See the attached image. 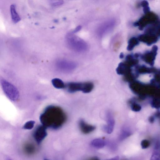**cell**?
I'll list each match as a JSON object with an SVG mask.
<instances>
[{"label": "cell", "mask_w": 160, "mask_h": 160, "mask_svg": "<svg viewBox=\"0 0 160 160\" xmlns=\"http://www.w3.org/2000/svg\"><path fill=\"white\" fill-rule=\"evenodd\" d=\"M40 119L42 125L46 128L57 130L65 123L67 117L61 108L51 105L47 107L44 110Z\"/></svg>", "instance_id": "1"}, {"label": "cell", "mask_w": 160, "mask_h": 160, "mask_svg": "<svg viewBox=\"0 0 160 160\" xmlns=\"http://www.w3.org/2000/svg\"><path fill=\"white\" fill-rule=\"evenodd\" d=\"M67 45L72 50L78 52H84L88 49L87 43L72 33L69 34L67 37Z\"/></svg>", "instance_id": "2"}, {"label": "cell", "mask_w": 160, "mask_h": 160, "mask_svg": "<svg viewBox=\"0 0 160 160\" xmlns=\"http://www.w3.org/2000/svg\"><path fill=\"white\" fill-rule=\"evenodd\" d=\"M65 86L68 91L70 93L81 91L84 93H88L92 90L94 85L93 84L90 82H70Z\"/></svg>", "instance_id": "3"}, {"label": "cell", "mask_w": 160, "mask_h": 160, "mask_svg": "<svg viewBox=\"0 0 160 160\" xmlns=\"http://www.w3.org/2000/svg\"><path fill=\"white\" fill-rule=\"evenodd\" d=\"M1 83L5 95L11 101H17L19 97V93L17 88L4 79H1Z\"/></svg>", "instance_id": "4"}, {"label": "cell", "mask_w": 160, "mask_h": 160, "mask_svg": "<svg viewBox=\"0 0 160 160\" xmlns=\"http://www.w3.org/2000/svg\"><path fill=\"white\" fill-rule=\"evenodd\" d=\"M158 17L156 14L150 12L142 16L140 19L134 24L135 27L138 26L139 29L142 30L148 25L153 24L156 22Z\"/></svg>", "instance_id": "5"}, {"label": "cell", "mask_w": 160, "mask_h": 160, "mask_svg": "<svg viewBox=\"0 0 160 160\" xmlns=\"http://www.w3.org/2000/svg\"><path fill=\"white\" fill-rule=\"evenodd\" d=\"M116 24L114 19L109 20L105 21L99 26L97 29V35L102 37L113 29Z\"/></svg>", "instance_id": "6"}, {"label": "cell", "mask_w": 160, "mask_h": 160, "mask_svg": "<svg viewBox=\"0 0 160 160\" xmlns=\"http://www.w3.org/2000/svg\"><path fill=\"white\" fill-rule=\"evenodd\" d=\"M158 47L156 46H153L151 51H148L141 55L142 59L146 63L151 65L154 64L156 55L157 54Z\"/></svg>", "instance_id": "7"}, {"label": "cell", "mask_w": 160, "mask_h": 160, "mask_svg": "<svg viewBox=\"0 0 160 160\" xmlns=\"http://www.w3.org/2000/svg\"><path fill=\"white\" fill-rule=\"evenodd\" d=\"M47 128L43 125L37 127L35 131L33 137L37 144L40 145L47 135Z\"/></svg>", "instance_id": "8"}, {"label": "cell", "mask_w": 160, "mask_h": 160, "mask_svg": "<svg viewBox=\"0 0 160 160\" xmlns=\"http://www.w3.org/2000/svg\"><path fill=\"white\" fill-rule=\"evenodd\" d=\"M56 65L59 70L67 72L72 71L76 67V64L74 62L63 59L57 61Z\"/></svg>", "instance_id": "9"}, {"label": "cell", "mask_w": 160, "mask_h": 160, "mask_svg": "<svg viewBox=\"0 0 160 160\" xmlns=\"http://www.w3.org/2000/svg\"><path fill=\"white\" fill-rule=\"evenodd\" d=\"M158 37L155 35L145 33L140 35L138 38L139 41L146 43L148 46H150L158 41Z\"/></svg>", "instance_id": "10"}, {"label": "cell", "mask_w": 160, "mask_h": 160, "mask_svg": "<svg viewBox=\"0 0 160 160\" xmlns=\"http://www.w3.org/2000/svg\"><path fill=\"white\" fill-rule=\"evenodd\" d=\"M106 117L107 125L104 126V129L107 133L110 134L112 133L114 130V119L112 114L109 111L107 112Z\"/></svg>", "instance_id": "11"}, {"label": "cell", "mask_w": 160, "mask_h": 160, "mask_svg": "<svg viewBox=\"0 0 160 160\" xmlns=\"http://www.w3.org/2000/svg\"><path fill=\"white\" fill-rule=\"evenodd\" d=\"M79 125L82 132L85 134L90 133L94 130L96 128L95 126L87 124L83 119L79 121Z\"/></svg>", "instance_id": "12"}, {"label": "cell", "mask_w": 160, "mask_h": 160, "mask_svg": "<svg viewBox=\"0 0 160 160\" xmlns=\"http://www.w3.org/2000/svg\"><path fill=\"white\" fill-rule=\"evenodd\" d=\"M10 11L11 17H12V20L13 22L14 23L19 22L21 19L17 11H16V7L15 5L13 4L11 5Z\"/></svg>", "instance_id": "13"}, {"label": "cell", "mask_w": 160, "mask_h": 160, "mask_svg": "<svg viewBox=\"0 0 160 160\" xmlns=\"http://www.w3.org/2000/svg\"><path fill=\"white\" fill-rule=\"evenodd\" d=\"M139 41L138 38L133 37L130 38L128 42V46L127 47V49L129 51L133 50L135 46L138 45Z\"/></svg>", "instance_id": "14"}, {"label": "cell", "mask_w": 160, "mask_h": 160, "mask_svg": "<svg viewBox=\"0 0 160 160\" xmlns=\"http://www.w3.org/2000/svg\"><path fill=\"white\" fill-rule=\"evenodd\" d=\"M106 144V141L101 139L94 140L91 142V145L93 146L98 148H103Z\"/></svg>", "instance_id": "15"}, {"label": "cell", "mask_w": 160, "mask_h": 160, "mask_svg": "<svg viewBox=\"0 0 160 160\" xmlns=\"http://www.w3.org/2000/svg\"><path fill=\"white\" fill-rule=\"evenodd\" d=\"M51 82L53 86L56 89H63L65 87L63 81L59 78L54 79L52 80Z\"/></svg>", "instance_id": "16"}, {"label": "cell", "mask_w": 160, "mask_h": 160, "mask_svg": "<svg viewBox=\"0 0 160 160\" xmlns=\"http://www.w3.org/2000/svg\"><path fill=\"white\" fill-rule=\"evenodd\" d=\"M35 123V121L30 120L26 123L23 126L25 130H30L33 128Z\"/></svg>", "instance_id": "17"}, {"label": "cell", "mask_w": 160, "mask_h": 160, "mask_svg": "<svg viewBox=\"0 0 160 160\" xmlns=\"http://www.w3.org/2000/svg\"><path fill=\"white\" fill-rule=\"evenodd\" d=\"M64 2L63 1H52L51 4L54 7H59L63 4Z\"/></svg>", "instance_id": "18"}, {"label": "cell", "mask_w": 160, "mask_h": 160, "mask_svg": "<svg viewBox=\"0 0 160 160\" xmlns=\"http://www.w3.org/2000/svg\"><path fill=\"white\" fill-rule=\"evenodd\" d=\"M129 135V133L125 129H123L121 132V133L120 135V140H123L125 138L127 137Z\"/></svg>", "instance_id": "19"}, {"label": "cell", "mask_w": 160, "mask_h": 160, "mask_svg": "<svg viewBox=\"0 0 160 160\" xmlns=\"http://www.w3.org/2000/svg\"><path fill=\"white\" fill-rule=\"evenodd\" d=\"M147 75H145L140 78V80L143 82L146 83L149 82L151 80L150 77Z\"/></svg>", "instance_id": "20"}, {"label": "cell", "mask_w": 160, "mask_h": 160, "mask_svg": "<svg viewBox=\"0 0 160 160\" xmlns=\"http://www.w3.org/2000/svg\"><path fill=\"white\" fill-rule=\"evenodd\" d=\"M150 146V143L146 140H143L141 142V146L142 148H146Z\"/></svg>", "instance_id": "21"}, {"label": "cell", "mask_w": 160, "mask_h": 160, "mask_svg": "<svg viewBox=\"0 0 160 160\" xmlns=\"http://www.w3.org/2000/svg\"><path fill=\"white\" fill-rule=\"evenodd\" d=\"M151 160H160L158 151H154Z\"/></svg>", "instance_id": "22"}, {"label": "cell", "mask_w": 160, "mask_h": 160, "mask_svg": "<svg viewBox=\"0 0 160 160\" xmlns=\"http://www.w3.org/2000/svg\"><path fill=\"white\" fill-rule=\"evenodd\" d=\"M138 126L139 128L142 129L146 126V124L145 122L143 120H140L139 121L138 123Z\"/></svg>", "instance_id": "23"}, {"label": "cell", "mask_w": 160, "mask_h": 160, "mask_svg": "<svg viewBox=\"0 0 160 160\" xmlns=\"http://www.w3.org/2000/svg\"><path fill=\"white\" fill-rule=\"evenodd\" d=\"M148 2L146 1H143L141 3V5L143 8L148 7Z\"/></svg>", "instance_id": "24"}, {"label": "cell", "mask_w": 160, "mask_h": 160, "mask_svg": "<svg viewBox=\"0 0 160 160\" xmlns=\"http://www.w3.org/2000/svg\"><path fill=\"white\" fill-rule=\"evenodd\" d=\"M150 8L149 7H147L143 8V12L146 14L150 12Z\"/></svg>", "instance_id": "25"}, {"label": "cell", "mask_w": 160, "mask_h": 160, "mask_svg": "<svg viewBox=\"0 0 160 160\" xmlns=\"http://www.w3.org/2000/svg\"><path fill=\"white\" fill-rule=\"evenodd\" d=\"M81 26H79L77 27L76 29L74 30L73 33H76L80 30L81 29Z\"/></svg>", "instance_id": "26"}, {"label": "cell", "mask_w": 160, "mask_h": 160, "mask_svg": "<svg viewBox=\"0 0 160 160\" xmlns=\"http://www.w3.org/2000/svg\"><path fill=\"white\" fill-rule=\"evenodd\" d=\"M124 57V54L123 53H121L120 55L119 58L120 59H123Z\"/></svg>", "instance_id": "27"}, {"label": "cell", "mask_w": 160, "mask_h": 160, "mask_svg": "<svg viewBox=\"0 0 160 160\" xmlns=\"http://www.w3.org/2000/svg\"><path fill=\"white\" fill-rule=\"evenodd\" d=\"M7 160H11V159H7Z\"/></svg>", "instance_id": "28"}, {"label": "cell", "mask_w": 160, "mask_h": 160, "mask_svg": "<svg viewBox=\"0 0 160 160\" xmlns=\"http://www.w3.org/2000/svg\"><path fill=\"white\" fill-rule=\"evenodd\" d=\"M44 160H49L46 159H44Z\"/></svg>", "instance_id": "29"}]
</instances>
